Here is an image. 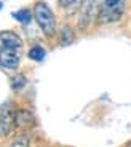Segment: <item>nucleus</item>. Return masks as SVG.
Returning a JSON list of instances; mask_svg holds the SVG:
<instances>
[{"mask_svg":"<svg viewBox=\"0 0 131 147\" xmlns=\"http://www.w3.org/2000/svg\"><path fill=\"white\" fill-rule=\"evenodd\" d=\"M34 19L38 24V27L42 29V32L47 37H53L56 34V18L55 13L51 11V8L48 7L45 2H37L34 5Z\"/></svg>","mask_w":131,"mask_h":147,"instance_id":"nucleus-1","label":"nucleus"},{"mask_svg":"<svg viewBox=\"0 0 131 147\" xmlns=\"http://www.w3.org/2000/svg\"><path fill=\"white\" fill-rule=\"evenodd\" d=\"M15 128V107L11 101L0 106V138H8Z\"/></svg>","mask_w":131,"mask_h":147,"instance_id":"nucleus-2","label":"nucleus"},{"mask_svg":"<svg viewBox=\"0 0 131 147\" xmlns=\"http://www.w3.org/2000/svg\"><path fill=\"white\" fill-rule=\"evenodd\" d=\"M37 125V118L34 112L27 107H19L15 110V128L18 129H29Z\"/></svg>","mask_w":131,"mask_h":147,"instance_id":"nucleus-3","label":"nucleus"},{"mask_svg":"<svg viewBox=\"0 0 131 147\" xmlns=\"http://www.w3.org/2000/svg\"><path fill=\"white\" fill-rule=\"evenodd\" d=\"M19 50L15 48H2L0 50V66L3 69L15 70L19 67Z\"/></svg>","mask_w":131,"mask_h":147,"instance_id":"nucleus-4","label":"nucleus"},{"mask_svg":"<svg viewBox=\"0 0 131 147\" xmlns=\"http://www.w3.org/2000/svg\"><path fill=\"white\" fill-rule=\"evenodd\" d=\"M122 13H123V8L120 7H107V5H102L98 11V21L101 24H109V22H117L122 18Z\"/></svg>","mask_w":131,"mask_h":147,"instance_id":"nucleus-5","label":"nucleus"},{"mask_svg":"<svg viewBox=\"0 0 131 147\" xmlns=\"http://www.w3.org/2000/svg\"><path fill=\"white\" fill-rule=\"evenodd\" d=\"M95 8H96V0H86L83 2V7L80 8V16H78V27L82 30L86 29L91 19L95 18Z\"/></svg>","mask_w":131,"mask_h":147,"instance_id":"nucleus-6","label":"nucleus"},{"mask_svg":"<svg viewBox=\"0 0 131 147\" xmlns=\"http://www.w3.org/2000/svg\"><path fill=\"white\" fill-rule=\"evenodd\" d=\"M2 48H15L21 50L22 48V38L13 30H2L0 32V50Z\"/></svg>","mask_w":131,"mask_h":147,"instance_id":"nucleus-7","label":"nucleus"},{"mask_svg":"<svg viewBox=\"0 0 131 147\" xmlns=\"http://www.w3.org/2000/svg\"><path fill=\"white\" fill-rule=\"evenodd\" d=\"M74 38H75V35H74V30L70 26H62L61 29H59V35H58V40H59V45L61 47H69V45H72Z\"/></svg>","mask_w":131,"mask_h":147,"instance_id":"nucleus-8","label":"nucleus"},{"mask_svg":"<svg viewBox=\"0 0 131 147\" xmlns=\"http://www.w3.org/2000/svg\"><path fill=\"white\" fill-rule=\"evenodd\" d=\"M27 77H26L24 74H16V75H13V77L10 78V86H11V90L15 93H19V91H22V90L27 86Z\"/></svg>","mask_w":131,"mask_h":147,"instance_id":"nucleus-9","label":"nucleus"},{"mask_svg":"<svg viewBox=\"0 0 131 147\" xmlns=\"http://www.w3.org/2000/svg\"><path fill=\"white\" fill-rule=\"evenodd\" d=\"M11 16L16 19V21L19 22V24H29L30 21H32V18H34V13L29 10V8H21V10H16V11H13L11 13Z\"/></svg>","mask_w":131,"mask_h":147,"instance_id":"nucleus-10","label":"nucleus"},{"mask_svg":"<svg viewBox=\"0 0 131 147\" xmlns=\"http://www.w3.org/2000/svg\"><path fill=\"white\" fill-rule=\"evenodd\" d=\"M45 56H47V51H45V48L40 47V45H34L29 51H27V58L32 59V61H35V63L43 61Z\"/></svg>","mask_w":131,"mask_h":147,"instance_id":"nucleus-11","label":"nucleus"},{"mask_svg":"<svg viewBox=\"0 0 131 147\" xmlns=\"http://www.w3.org/2000/svg\"><path fill=\"white\" fill-rule=\"evenodd\" d=\"M8 147H30V136L27 133L18 134L16 138H13V141L10 142Z\"/></svg>","mask_w":131,"mask_h":147,"instance_id":"nucleus-12","label":"nucleus"},{"mask_svg":"<svg viewBox=\"0 0 131 147\" xmlns=\"http://www.w3.org/2000/svg\"><path fill=\"white\" fill-rule=\"evenodd\" d=\"M77 2H78V0H58L59 7H62V8H69V7H72V5H77Z\"/></svg>","mask_w":131,"mask_h":147,"instance_id":"nucleus-13","label":"nucleus"},{"mask_svg":"<svg viewBox=\"0 0 131 147\" xmlns=\"http://www.w3.org/2000/svg\"><path fill=\"white\" fill-rule=\"evenodd\" d=\"M104 5H107V7H120L122 0H106V2H104Z\"/></svg>","mask_w":131,"mask_h":147,"instance_id":"nucleus-14","label":"nucleus"},{"mask_svg":"<svg viewBox=\"0 0 131 147\" xmlns=\"http://www.w3.org/2000/svg\"><path fill=\"white\" fill-rule=\"evenodd\" d=\"M2 7H3V2H2V0H0V10H2Z\"/></svg>","mask_w":131,"mask_h":147,"instance_id":"nucleus-15","label":"nucleus"},{"mask_svg":"<svg viewBox=\"0 0 131 147\" xmlns=\"http://www.w3.org/2000/svg\"><path fill=\"white\" fill-rule=\"evenodd\" d=\"M126 147H131V141H130V142H126Z\"/></svg>","mask_w":131,"mask_h":147,"instance_id":"nucleus-16","label":"nucleus"},{"mask_svg":"<svg viewBox=\"0 0 131 147\" xmlns=\"http://www.w3.org/2000/svg\"><path fill=\"white\" fill-rule=\"evenodd\" d=\"M38 147H45V146H38Z\"/></svg>","mask_w":131,"mask_h":147,"instance_id":"nucleus-17","label":"nucleus"},{"mask_svg":"<svg viewBox=\"0 0 131 147\" xmlns=\"http://www.w3.org/2000/svg\"><path fill=\"white\" fill-rule=\"evenodd\" d=\"M83 2H86V0H83Z\"/></svg>","mask_w":131,"mask_h":147,"instance_id":"nucleus-18","label":"nucleus"}]
</instances>
